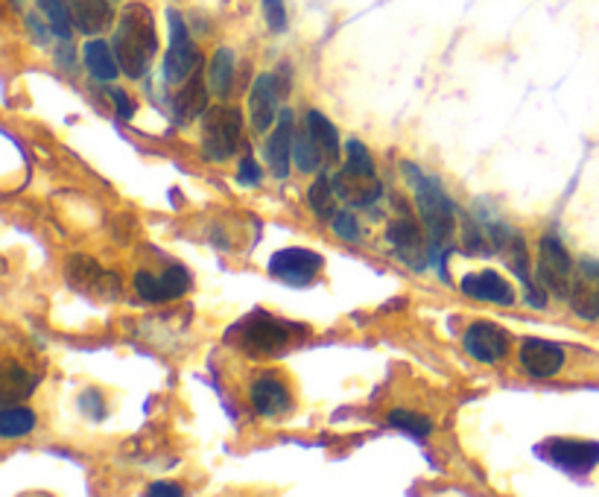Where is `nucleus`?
I'll use <instances>...</instances> for the list:
<instances>
[{"label": "nucleus", "instance_id": "f257e3e1", "mask_svg": "<svg viewBox=\"0 0 599 497\" xmlns=\"http://www.w3.org/2000/svg\"><path fill=\"white\" fill-rule=\"evenodd\" d=\"M111 47L118 53L120 71L129 80H144L149 74L158 53V33H155L153 12L146 10L144 3H129L127 10L120 12Z\"/></svg>", "mask_w": 599, "mask_h": 497}, {"label": "nucleus", "instance_id": "f03ea898", "mask_svg": "<svg viewBox=\"0 0 599 497\" xmlns=\"http://www.w3.org/2000/svg\"><path fill=\"white\" fill-rule=\"evenodd\" d=\"M404 173H407L409 184L416 187V205L421 220H424L427 231H430V252L433 258L442 248V240H447L456 229V205L454 199L445 194V187L439 182L436 175L421 173L416 165H404Z\"/></svg>", "mask_w": 599, "mask_h": 497}, {"label": "nucleus", "instance_id": "7ed1b4c3", "mask_svg": "<svg viewBox=\"0 0 599 497\" xmlns=\"http://www.w3.org/2000/svg\"><path fill=\"white\" fill-rule=\"evenodd\" d=\"M292 334H308V328L284 323V319H275V316L257 311V314L237 325V346L249 357H275V354L290 349Z\"/></svg>", "mask_w": 599, "mask_h": 497}, {"label": "nucleus", "instance_id": "20e7f679", "mask_svg": "<svg viewBox=\"0 0 599 497\" xmlns=\"http://www.w3.org/2000/svg\"><path fill=\"white\" fill-rule=\"evenodd\" d=\"M243 114L237 106H211L202 114V153L208 161H228L240 147Z\"/></svg>", "mask_w": 599, "mask_h": 497}, {"label": "nucleus", "instance_id": "39448f33", "mask_svg": "<svg viewBox=\"0 0 599 497\" xmlns=\"http://www.w3.org/2000/svg\"><path fill=\"white\" fill-rule=\"evenodd\" d=\"M536 278L538 284L544 287L550 295H555V299H571L576 269H573L571 252L562 243V238H555V234L541 238V243H538Z\"/></svg>", "mask_w": 599, "mask_h": 497}, {"label": "nucleus", "instance_id": "423d86ee", "mask_svg": "<svg viewBox=\"0 0 599 497\" xmlns=\"http://www.w3.org/2000/svg\"><path fill=\"white\" fill-rule=\"evenodd\" d=\"M167 24H170V47H167V56H164V83L182 85L188 83L196 71H202V56L193 45L191 33H188V24L176 10L167 12Z\"/></svg>", "mask_w": 599, "mask_h": 497}, {"label": "nucleus", "instance_id": "0eeeda50", "mask_svg": "<svg viewBox=\"0 0 599 497\" xmlns=\"http://www.w3.org/2000/svg\"><path fill=\"white\" fill-rule=\"evenodd\" d=\"M536 453L571 477H588L599 465V443H588V439H559L555 436V439L538 445Z\"/></svg>", "mask_w": 599, "mask_h": 497}, {"label": "nucleus", "instance_id": "6e6552de", "mask_svg": "<svg viewBox=\"0 0 599 497\" xmlns=\"http://www.w3.org/2000/svg\"><path fill=\"white\" fill-rule=\"evenodd\" d=\"M325 267V258L313 252V248H301V246H290L281 248V252H275L273 258H269V272H273L278 281L292 287H308L316 281V276Z\"/></svg>", "mask_w": 599, "mask_h": 497}, {"label": "nucleus", "instance_id": "1a4fd4ad", "mask_svg": "<svg viewBox=\"0 0 599 497\" xmlns=\"http://www.w3.org/2000/svg\"><path fill=\"white\" fill-rule=\"evenodd\" d=\"M386 243L395 248V255H398L404 264L416 269V272H424L430 258H433V252L424 248V240H421V231H418L416 220L404 214L398 220H392L386 226Z\"/></svg>", "mask_w": 599, "mask_h": 497}, {"label": "nucleus", "instance_id": "9d476101", "mask_svg": "<svg viewBox=\"0 0 599 497\" xmlns=\"http://www.w3.org/2000/svg\"><path fill=\"white\" fill-rule=\"evenodd\" d=\"M465 351L480 363H500L512 349V337L494 323H474L463 337Z\"/></svg>", "mask_w": 599, "mask_h": 497}, {"label": "nucleus", "instance_id": "9b49d317", "mask_svg": "<svg viewBox=\"0 0 599 497\" xmlns=\"http://www.w3.org/2000/svg\"><path fill=\"white\" fill-rule=\"evenodd\" d=\"M518 360L527 375L544 380V378H555V375L562 372L567 354H564V349L559 346V342L538 340V337H532V340L520 342Z\"/></svg>", "mask_w": 599, "mask_h": 497}, {"label": "nucleus", "instance_id": "f8f14e48", "mask_svg": "<svg viewBox=\"0 0 599 497\" xmlns=\"http://www.w3.org/2000/svg\"><path fill=\"white\" fill-rule=\"evenodd\" d=\"M567 302L573 304V311L588 319V323H597L599 319V260L585 258L579 260V269H576V278H573V290Z\"/></svg>", "mask_w": 599, "mask_h": 497}, {"label": "nucleus", "instance_id": "ddd939ff", "mask_svg": "<svg viewBox=\"0 0 599 497\" xmlns=\"http://www.w3.org/2000/svg\"><path fill=\"white\" fill-rule=\"evenodd\" d=\"M278 80L275 74H261L254 80L252 94H249V120H252L254 132H269L278 120Z\"/></svg>", "mask_w": 599, "mask_h": 497}, {"label": "nucleus", "instance_id": "4468645a", "mask_svg": "<svg viewBox=\"0 0 599 497\" xmlns=\"http://www.w3.org/2000/svg\"><path fill=\"white\" fill-rule=\"evenodd\" d=\"M463 293L477 302H491L500 307H512L515 304V287L508 284L506 278L494 272V269H480V272H468L463 278Z\"/></svg>", "mask_w": 599, "mask_h": 497}, {"label": "nucleus", "instance_id": "2eb2a0df", "mask_svg": "<svg viewBox=\"0 0 599 497\" xmlns=\"http://www.w3.org/2000/svg\"><path fill=\"white\" fill-rule=\"evenodd\" d=\"M249 398H252L254 413L266 415V419H275V415H284L292 410V396L287 384L275 375H257L249 387Z\"/></svg>", "mask_w": 599, "mask_h": 497}, {"label": "nucleus", "instance_id": "dca6fc26", "mask_svg": "<svg viewBox=\"0 0 599 497\" xmlns=\"http://www.w3.org/2000/svg\"><path fill=\"white\" fill-rule=\"evenodd\" d=\"M334 184L339 199H346V203L355 205V208H372L383 194L381 182H378V173H357L351 167H343V170L334 175Z\"/></svg>", "mask_w": 599, "mask_h": 497}, {"label": "nucleus", "instance_id": "f3484780", "mask_svg": "<svg viewBox=\"0 0 599 497\" xmlns=\"http://www.w3.org/2000/svg\"><path fill=\"white\" fill-rule=\"evenodd\" d=\"M292 111L281 109V120H278V126L266 141V165L273 170V175L278 182H284L287 175H290V161H292Z\"/></svg>", "mask_w": 599, "mask_h": 497}, {"label": "nucleus", "instance_id": "a211bd4d", "mask_svg": "<svg viewBox=\"0 0 599 497\" xmlns=\"http://www.w3.org/2000/svg\"><path fill=\"white\" fill-rule=\"evenodd\" d=\"M208 88L211 85L202 83V74H196L182 83V88L173 94V118L179 126H188L196 118H202L208 111Z\"/></svg>", "mask_w": 599, "mask_h": 497}, {"label": "nucleus", "instance_id": "6ab92c4d", "mask_svg": "<svg viewBox=\"0 0 599 497\" xmlns=\"http://www.w3.org/2000/svg\"><path fill=\"white\" fill-rule=\"evenodd\" d=\"M82 59H85L88 74H92L94 80H103V83H115L118 74H123L115 47L106 45L103 38H92L88 45L82 47Z\"/></svg>", "mask_w": 599, "mask_h": 497}, {"label": "nucleus", "instance_id": "aec40b11", "mask_svg": "<svg viewBox=\"0 0 599 497\" xmlns=\"http://www.w3.org/2000/svg\"><path fill=\"white\" fill-rule=\"evenodd\" d=\"M73 24L85 36H100L103 29H109L111 24V7L109 0H71Z\"/></svg>", "mask_w": 599, "mask_h": 497}, {"label": "nucleus", "instance_id": "412c9836", "mask_svg": "<svg viewBox=\"0 0 599 497\" xmlns=\"http://www.w3.org/2000/svg\"><path fill=\"white\" fill-rule=\"evenodd\" d=\"M235 65L237 56L231 47H219L217 53L211 56L208 85L219 100H228V97H231V88H235Z\"/></svg>", "mask_w": 599, "mask_h": 497}, {"label": "nucleus", "instance_id": "4be33fe9", "mask_svg": "<svg viewBox=\"0 0 599 497\" xmlns=\"http://www.w3.org/2000/svg\"><path fill=\"white\" fill-rule=\"evenodd\" d=\"M336 196H339V194H336L334 175L319 173V179L313 184H310V191H308L310 211L316 214L319 220H334Z\"/></svg>", "mask_w": 599, "mask_h": 497}, {"label": "nucleus", "instance_id": "5701e85b", "mask_svg": "<svg viewBox=\"0 0 599 497\" xmlns=\"http://www.w3.org/2000/svg\"><path fill=\"white\" fill-rule=\"evenodd\" d=\"M322 158H325V149L319 147V141L313 138V132L304 126V130L292 138V165L299 167L301 173H316L322 167Z\"/></svg>", "mask_w": 599, "mask_h": 497}, {"label": "nucleus", "instance_id": "b1692460", "mask_svg": "<svg viewBox=\"0 0 599 497\" xmlns=\"http://www.w3.org/2000/svg\"><path fill=\"white\" fill-rule=\"evenodd\" d=\"M36 431V413L24 404H7L0 415V436L3 439H21Z\"/></svg>", "mask_w": 599, "mask_h": 497}, {"label": "nucleus", "instance_id": "393cba45", "mask_svg": "<svg viewBox=\"0 0 599 497\" xmlns=\"http://www.w3.org/2000/svg\"><path fill=\"white\" fill-rule=\"evenodd\" d=\"M304 126L313 132V138L319 141V147L325 149L327 161L339 158V132H336L334 123H331L322 111L310 109L308 114H304Z\"/></svg>", "mask_w": 599, "mask_h": 497}, {"label": "nucleus", "instance_id": "a878e982", "mask_svg": "<svg viewBox=\"0 0 599 497\" xmlns=\"http://www.w3.org/2000/svg\"><path fill=\"white\" fill-rule=\"evenodd\" d=\"M38 380L29 378L27 372L15 363L3 368V404H15V401H24V398L33 392Z\"/></svg>", "mask_w": 599, "mask_h": 497}, {"label": "nucleus", "instance_id": "bb28decb", "mask_svg": "<svg viewBox=\"0 0 599 497\" xmlns=\"http://www.w3.org/2000/svg\"><path fill=\"white\" fill-rule=\"evenodd\" d=\"M38 7H41V12H45L47 24H50V29H53L56 36L62 38V41H71V7L64 3V0H38Z\"/></svg>", "mask_w": 599, "mask_h": 497}, {"label": "nucleus", "instance_id": "cd10ccee", "mask_svg": "<svg viewBox=\"0 0 599 497\" xmlns=\"http://www.w3.org/2000/svg\"><path fill=\"white\" fill-rule=\"evenodd\" d=\"M390 424L407 433V436H412V439H424V436L433 433V422L427 415L416 413V410H392Z\"/></svg>", "mask_w": 599, "mask_h": 497}, {"label": "nucleus", "instance_id": "c85d7f7f", "mask_svg": "<svg viewBox=\"0 0 599 497\" xmlns=\"http://www.w3.org/2000/svg\"><path fill=\"white\" fill-rule=\"evenodd\" d=\"M64 269H68V281H71L76 290H88V287H94L103 278V269L97 267V260L82 258V255L68 260V267Z\"/></svg>", "mask_w": 599, "mask_h": 497}, {"label": "nucleus", "instance_id": "c756f323", "mask_svg": "<svg viewBox=\"0 0 599 497\" xmlns=\"http://www.w3.org/2000/svg\"><path fill=\"white\" fill-rule=\"evenodd\" d=\"M158 281H161L164 302H170V299H179V295L188 293V287H191V272L184 267H170L164 269V276H158Z\"/></svg>", "mask_w": 599, "mask_h": 497}, {"label": "nucleus", "instance_id": "7c9ffc66", "mask_svg": "<svg viewBox=\"0 0 599 497\" xmlns=\"http://www.w3.org/2000/svg\"><path fill=\"white\" fill-rule=\"evenodd\" d=\"M331 229L339 240H346V243H360L363 238V229H360V220H357L351 208L348 211H336L334 220H331Z\"/></svg>", "mask_w": 599, "mask_h": 497}, {"label": "nucleus", "instance_id": "2f4dec72", "mask_svg": "<svg viewBox=\"0 0 599 497\" xmlns=\"http://www.w3.org/2000/svg\"><path fill=\"white\" fill-rule=\"evenodd\" d=\"M346 153H348L346 167H351V170H357V173H369V175H374L372 153H369V147H366L363 141H348V144H346Z\"/></svg>", "mask_w": 599, "mask_h": 497}, {"label": "nucleus", "instance_id": "473e14b6", "mask_svg": "<svg viewBox=\"0 0 599 497\" xmlns=\"http://www.w3.org/2000/svg\"><path fill=\"white\" fill-rule=\"evenodd\" d=\"M463 246H465V252H468V255H489L491 240H486V234H482V226H477L474 220H465Z\"/></svg>", "mask_w": 599, "mask_h": 497}, {"label": "nucleus", "instance_id": "72a5a7b5", "mask_svg": "<svg viewBox=\"0 0 599 497\" xmlns=\"http://www.w3.org/2000/svg\"><path fill=\"white\" fill-rule=\"evenodd\" d=\"M135 290L141 299H146V302H164L161 295V281H158V276H153V272H135Z\"/></svg>", "mask_w": 599, "mask_h": 497}, {"label": "nucleus", "instance_id": "f704fd0d", "mask_svg": "<svg viewBox=\"0 0 599 497\" xmlns=\"http://www.w3.org/2000/svg\"><path fill=\"white\" fill-rule=\"evenodd\" d=\"M261 10H264V19L273 33L287 29V7H284V0H261Z\"/></svg>", "mask_w": 599, "mask_h": 497}, {"label": "nucleus", "instance_id": "c9c22d12", "mask_svg": "<svg viewBox=\"0 0 599 497\" xmlns=\"http://www.w3.org/2000/svg\"><path fill=\"white\" fill-rule=\"evenodd\" d=\"M237 179H240V184H245V187H257V184L264 182V173H261V167H257V161H254L252 156H245L240 158Z\"/></svg>", "mask_w": 599, "mask_h": 497}, {"label": "nucleus", "instance_id": "e433bc0d", "mask_svg": "<svg viewBox=\"0 0 599 497\" xmlns=\"http://www.w3.org/2000/svg\"><path fill=\"white\" fill-rule=\"evenodd\" d=\"M80 410L88 419H103L106 415V404H103V396L97 392V389H85L80 398Z\"/></svg>", "mask_w": 599, "mask_h": 497}, {"label": "nucleus", "instance_id": "4c0bfd02", "mask_svg": "<svg viewBox=\"0 0 599 497\" xmlns=\"http://www.w3.org/2000/svg\"><path fill=\"white\" fill-rule=\"evenodd\" d=\"M109 97L115 102V111H118L120 120H132L135 118V102L129 100V94L123 88H109Z\"/></svg>", "mask_w": 599, "mask_h": 497}, {"label": "nucleus", "instance_id": "58836bf2", "mask_svg": "<svg viewBox=\"0 0 599 497\" xmlns=\"http://www.w3.org/2000/svg\"><path fill=\"white\" fill-rule=\"evenodd\" d=\"M149 495H173V497H179V495H184V492H182V486H173V483H153V486H149Z\"/></svg>", "mask_w": 599, "mask_h": 497}, {"label": "nucleus", "instance_id": "ea45409f", "mask_svg": "<svg viewBox=\"0 0 599 497\" xmlns=\"http://www.w3.org/2000/svg\"><path fill=\"white\" fill-rule=\"evenodd\" d=\"M27 24H29V29H33V33H36L38 41H45V38H47V29L41 27V24H38V15H27Z\"/></svg>", "mask_w": 599, "mask_h": 497}]
</instances>
